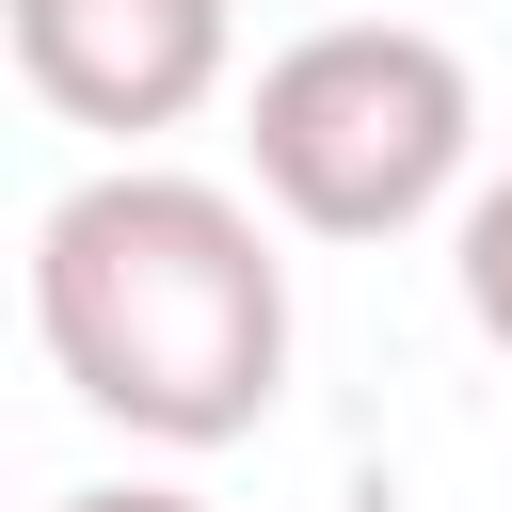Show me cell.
Instances as JSON below:
<instances>
[{
  "label": "cell",
  "instance_id": "1",
  "mask_svg": "<svg viewBox=\"0 0 512 512\" xmlns=\"http://www.w3.org/2000/svg\"><path fill=\"white\" fill-rule=\"evenodd\" d=\"M32 336H48L80 416H112L144 448H240L288 400L272 192H224V176H176V160H112V176L48 192Z\"/></svg>",
  "mask_w": 512,
  "mask_h": 512
},
{
  "label": "cell",
  "instance_id": "2",
  "mask_svg": "<svg viewBox=\"0 0 512 512\" xmlns=\"http://www.w3.org/2000/svg\"><path fill=\"white\" fill-rule=\"evenodd\" d=\"M240 160L272 192L288 240H400L432 208H464L480 160V80L448 32H416L400 0H352L320 32H288L240 80Z\"/></svg>",
  "mask_w": 512,
  "mask_h": 512
},
{
  "label": "cell",
  "instance_id": "3",
  "mask_svg": "<svg viewBox=\"0 0 512 512\" xmlns=\"http://www.w3.org/2000/svg\"><path fill=\"white\" fill-rule=\"evenodd\" d=\"M0 16H16V80L112 144H160L240 80V0H0Z\"/></svg>",
  "mask_w": 512,
  "mask_h": 512
},
{
  "label": "cell",
  "instance_id": "4",
  "mask_svg": "<svg viewBox=\"0 0 512 512\" xmlns=\"http://www.w3.org/2000/svg\"><path fill=\"white\" fill-rule=\"evenodd\" d=\"M448 272H464V320H480V336H496V368H512V176H480V192H464Z\"/></svg>",
  "mask_w": 512,
  "mask_h": 512
},
{
  "label": "cell",
  "instance_id": "5",
  "mask_svg": "<svg viewBox=\"0 0 512 512\" xmlns=\"http://www.w3.org/2000/svg\"><path fill=\"white\" fill-rule=\"evenodd\" d=\"M48 512H224V496H192V480H80V496H48Z\"/></svg>",
  "mask_w": 512,
  "mask_h": 512
}]
</instances>
